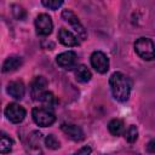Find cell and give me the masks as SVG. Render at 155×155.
<instances>
[{"instance_id":"6da1fadb","label":"cell","mask_w":155,"mask_h":155,"mask_svg":"<svg viewBox=\"0 0 155 155\" xmlns=\"http://www.w3.org/2000/svg\"><path fill=\"white\" fill-rule=\"evenodd\" d=\"M109 85H110L111 94L116 101L126 102L128 99L131 93V81L125 74L120 71L113 73L109 79Z\"/></svg>"},{"instance_id":"7a4b0ae2","label":"cell","mask_w":155,"mask_h":155,"mask_svg":"<svg viewBox=\"0 0 155 155\" xmlns=\"http://www.w3.org/2000/svg\"><path fill=\"white\" fill-rule=\"evenodd\" d=\"M34 122L40 127H48L56 121V115L52 109L45 107H36L31 111Z\"/></svg>"},{"instance_id":"3957f363","label":"cell","mask_w":155,"mask_h":155,"mask_svg":"<svg viewBox=\"0 0 155 155\" xmlns=\"http://www.w3.org/2000/svg\"><path fill=\"white\" fill-rule=\"evenodd\" d=\"M134 50L144 61H153L155 58V44L149 38H139L134 42Z\"/></svg>"},{"instance_id":"277c9868","label":"cell","mask_w":155,"mask_h":155,"mask_svg":"<svg viewBox=\"0 0 155 155\" xmlns=\"http://www.w3.org/2000/svg\"><path fill=\"white\" fill-rule=\"evenodd\" d=\"M62 18H63L65 22H68V23L73 27L74 31L78 34V38H80L81 40H85V39L87 38V34H86V30H85L84 25L81 24V22L79 21L78 16H76L71 10H63V12H62Z\"/></svg>"},{"instance_id":"5b68a950","label":"cell","mask_w":155,"mask_h":155,"mask_svg":"<svg viewBox=\"0 0 155 155\" xmlns=\"http://www.w3.org/2000/svg\"><path fill=\"white\" fill-rule=\"evenodd\" d=\"M35 29H36V33L41 36L50 35L53 29V23L51 17L47 13H40L35 18Z\"/></svg>"},{"instance_id":"8992f818","label":"cell","mask_w":155,"mask_h":155,"mask_svg":"<svg viewBox=\"0 0 155 155\" xmlns=\"http://www.w3.org/2000/svg\"><path fill=\"white\" fill-rule=\"evenodd\" d=\"M25 109L17 104V103H10L5 108V116L13 124H19L25 117Z\"/></svg>"},{"instance_id":"52a82bcc","label":"cell","mask_w":155,"mask_h":155,"mask_svg":"<svg viewBox=\"0 0 155 155\" xmlns=\"http://www.w3.org/2000/svg\"><path fill=\"white\" fill-rule=\"evenodd\" d=\"M90 61H91V65L94 68L96 71H98L101 74H104V73L108 71V69H109V59H108L107 54L103 53L102 51H94L91 54Z\"/></svg>"},{"instance_id":"ba28073f","label":"cell","mask_w":155,"mask_h":155,"mask_svg":"<svg viewBox=\"0 0 155 155\" xmlns=\"http://www.w3.org/2000/svg\"><path fill=\"white\" fill-rule=\"evenodd\" d=\"M47 80L44 76H36L30 84V96L34 101H40L41 96L46 92Z\"/></svg>"},{"instance_id":"9c48e42d","label":"cell","mask_w":155,"mask_h":155,"mask_svg":"<svg viewBox=\"0 0 155 155\" xmlns=\"http://www.w3.org/2000/svg\"><path fill=\"white\" fill-rule=\"evenodd\" d=\"M57 64L63 69H73L76 64V53L74 51H65L57 56Z\"/></svg>"},{"instance_id":"30bf717a","label":"cell","mask_w":155,"mask_h":155,"mask_svg":"<svg viewBox=\"0 0 155 155\" xmlns=\"http://www.w3.org/2000/svg\"><path fill=\"white\" fill-rule=\"evenodd\" d=\"M62 131L73 140L75 142H80L85 138V133L84 131L81 130V127L76 126V125H73V124H62L61 126Z\"/></svg>"},{"instance_id":"8fae6325","label":"cell","mask_w":155,"mask_h":155,"mask_svg":"<svg viewBox=\"0 0 155 155\" xmlns=\"http://www.w3.org/2000/svg\"><path fill=\"white\" fill-rule=\"evenodd\" d=\"M58 39H59L61 44H63L64 46L73 47V46H78L79 45L78 38L71 31H69L65 28H61L59 29V31H58Z\"/></svg>"},{"instance_id":"7c38bea8","label":"cell","mask_w":155,"mask_h":155,"mask_svg":"<svg viewBox=\"0 0 155 155\" xmlns=\"http://www.w3.org/2000/svg\"><path fill=\"white\" fill-rule=\"evenodd\" d=\"M7 93L15 99H22L25 93V87L22 81H11L7 85Z\"/></svg>"},{"instance_id":"4fadbf2b","label":"cell","mask_w":155,"mask_h":155,"mask_svg":"<svg viewBox=\"0 0 155 155\" xmlns=\"http://www.w3.org/2000/svg\"><path fill=\"white\" fill-rule=\"evenodd\" d=\"M40 139H41V133L40 132H33L29 137V148L28 153L30 155H41V148H40Z\"/></svg>"},{"instance_id":"5bb4252c","label":"cell","mask_w":155,"mask_h":155,"mask_svg":"<svg viewBox=\"0 0 155 155\" xmlns=\"http://www.w3.org/2000/svg\"><path fill=\"white\" fill-rule=\"evenodd\" d=\"M23 61L21 57L18 56H11L8 58L5 59L4 64H2V71L4 73H8V71H13L16 69H18L22 65Z\"/></svg>"},{"instance_id":"9a60e30c","label":"cell","mask_w":155,"mask_h":155,"mask_svg":"<svg viewBox=\"0 0 155 155\" xmlns=\"http://www.w3.org/2000/svg\"><path fill=\"white\" fill-rule=\"evenodd\" d=\"M74 73H75L76 80L80 81V82H87V81H90L91 78H92V74H91L90 69H88L86 65H84V64L78 65V67L75 68Z\"/></svg>"},{"instance_id":"2e32d148","label":"cell","mask_w":155,"mask_h":155,"mask_svg":"<svg viewBox=\"0 0 155 155\" xmlns=\"http://www.w3.org/2000/svg\"><path fill=\"white\" fill-rule=\"evenodd\" d=\"M108 130L113 136H121L125 132V125L124 121L120 119H113L109 124H108Z\"/></svg>"},{"instance_id":"e0dca14e","label":"cell","mask_w":155,"mask_h":155,"mask_svg":"<svg viewBox=\"0 0 155 155\" xmlns=\"http://www.w3.org/2000/svg\"><path fill=\"white\" fill-rule=\"evenodd\" d=\"M40 102L42 103V107L48 108V109H53L54 105L57 104V98H56V96H54L52 92L46 91V92L41 96Z\"/></svg>"},{"instance_id":"ac0fdd59","label":"cell","mask_w":155,"mask_h":155,"mask_svg":"<svg viewBox=\"0 0 155 155\" xmlns=\"http://www.w3.org/2000/svg\"><path fill=\"white\" fill-rule=\"evenodd\" d=\"M12 145H13V140L6 134V133H1V140H0V151L1 154H6L10 153L12 150Z\"/></svg>"},{"instance_id":"d6986e66","label":"cell","mask_w":155,"mask_h":155,"mask_svg":"<svg viewBox=\"0 0 155 155\" xmlns=\"http://www.w3.org/2000/svg\"><path fill=\"white\" fill-rule=\"evenodd\" d=\"M124 136H125V139L128 142V143H134L138 138V130L134 125H131L125 132H124Z\"/></svg>"},{"instance_id":"ffe728a7","label":"cell","mask_w":155,"mask_h":155,"mask_svg":"<svg viewBox=\"0 0 155 155\" xmlns=\"http://www.w3.org/2000/svg\"><path fill=\"white\" fill-rule=\"evenodd\" d=\"M45 145L48 148V149H52V150H56L61 147V143L59 140L56 138V136L53 134H48L46 138H45Z\"/></svg>"},{"instance_id":"44dd1931","label":"cell","mask_w":155,"mask_h":155,"mask_svg":"<svg viewBox=\"0 0 155 155\" xmlns=\"http://www.w3.org/2000/svg\"><path fill=\"white\" fill-rule=\"evenodd\" d=\"M41 4L50 10H57L59 6L63 5V1L62 0H42Z\"/></svg>"},{"instance_id":"7402d4cb","label":"cell","mask_w":155,"mask_h":155,"mask_svg":"<svg viewBox=\"0 0 155 155\" xmlns=\"http://www.w3.org/2000/svg\"><path fill=\"white\" fill-rule=\"evenodd\" d=\"M11 7H12V13H13V16H15L17 19H19V21L24 19V17H25V11L23 10L22 6H19V5H12Z\"/></svg>"},{"instance_id":"603a6c76","label":"cell","mask_w":155,"mask_h":155,"mask_svg":"<svg viewBox=\"0 0 155 155\" xmlns=\"http://www.w3.org/2000/svg\"><path fill=\"white\" fill-rule=\"evenodd\" d=\"M91 151H92V149H91L90 147H84V148H81L78 153H75V154H73V155H91Z\"/></svg>"},{"instance_id":"cb8c5ba5","label":"cell","mask_w":155,"mask_h":155,"mask_svg":"<svg viewBox=\"0 0 155 155\" xmlns=\"http://www.w3.org/2000/svg\"><path fill=\"white\" fill-rule=\"evenodd\" d=\"M147 150H148L149 153H151V154H155V139H153V140H150V142L148 143Z\"/></svg>"}]
</instances>
